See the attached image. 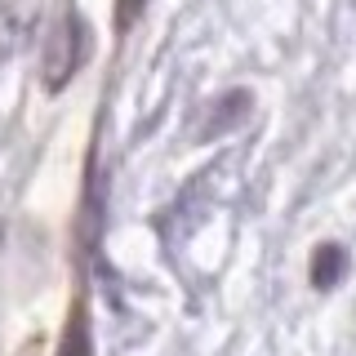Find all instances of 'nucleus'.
Instances as JSON below:
<instances>
[{
  "instance_id": "nucleus-1",
  "label": "nucleus",
  "mask_w": 356,
  "mask_h": 356,
  "mask_svg": "<svg viewBox=\"0 0 356 356\" xmlns=\"http://www.w3.org/2000/svg\"><path fill=\"white\" fill-rule=\"evenodd\" d=\"M85 54H89V31H85L81 14H63L49 44H44V89H63L81 72Z\"/></svg>"
},
{
  "instance_id": "nucleus-2",
  "label": "nucleus",
  "mask_w": 356,
  "mask_h": 356,
  "mask_svg": "<svg viewBox=\"0 0 356 356\" xmlns=\"http://www.w3.org/2000/svg\"><path fill=\"white\" fill-rule=\"evenodd\" d=\"M58 356H94V334H89L85 298H76V307L67 312V325H63V339H58Z\"/></svg>"
},
{
  "instance_id": "nucleus-3",
  "label": "nucleus",
  "mask_w": 356,
  "mask_h": 356,
  "mask_svg": "<svg viewBox=\"0 0 356 356\" xmlns=\"http://www.w3.org/2000/svg\"><path fill=\"white\" fill-rule=\"evenodd\" d=\"M343 272H348V250L343 245H316V254H312V285L316 289H334L343 281Z\"/></svg>"
},
{
  "instance_id": "nucleus-4",
  "label": "nucleus",
  "mask_w": 356,
  "mask_h": 356,
  "mask_svg": "<svg viewBox=\"0 0 356 356\" xmlns=\"http://www.w3.org/2000/svg\"><path fill=\"white\" fill-rule=\"evenodd\" d=\"M245 111H250V94H245V89H232L227 98H218V111H209V120H205V129H200V138H209V134H227V129H236Z\"/></svg>"
},
{
  "instance_id": "nucleus-5",
  "label": "nucleus",
  "mask_w": 356,
  "mask_h": 356,
  "mask_svg": "<svg viewBox=\"0 0 356 356\" xmlns=\"http://www.w3.org/2000/svg\"><path fill=\"white\" fill-rule=\"evenodd\" d=\"M143 9H147V0H116V31H129L143 18Z\"/></svg>"
}]
</instances>
